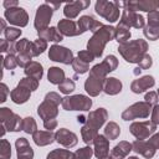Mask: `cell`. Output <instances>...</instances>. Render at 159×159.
<instances>
[{"instance_id":"cell-40","label":"cell","mask_w":159,"mask_h":159,"mask_svg":"<svg viewBox=\"0 0 159 159\" xmlns=\"http://www.w3.org/2000/svg\"><path fill=\"white\" fill-rule=\"evenodd\" d=\"M75 88H76V84H75L73 80H71V78H66L61 84H58V89H60V92L63 93V94H70V93H72V92L75 91Z\"/></svg>"},{"instance_id":"cell-24","label":"cell","mask_w":159,"mask_h":159,"mask_svg":"<svg viewBox=\"0 0 159 159\" xmlns=\"http://www.w3.org/2000/svg\"><path fill=\"white\" fill-rule=\"evenodd\" d=\"M17 159H32L34 158V150L30 147L26 138H17L15 142Z\"/></svg>"},{"instance_id":"cell-29","label":"cell","mask_w":159,"mask_h":159,"mask_svg":"<svg viewBox=\"0 0 159 159\" xmlns=\"http://www.w3.org/2000/svg\"><path fill=\"white\" fill-rule=\"evenodd\" d=\"M39 37L43 39L46 41H52V42H61L63 40V36L60 34L57 27H47L46 30L39 31Z\"/></svg>"},{"instance_id":"cell-9","label":"cell","mask_w":159,"mask_h":159,"mask_svg":"<svg viewBox=\"0 0 159 159\" xmlns=\"http://www.w3.org/2000/svg\"><path fill=\"white\" fill-rule=\"evenodd\" d=\"M53 11H55V9L51 6L50 2H45L37 7L36 14H35V21H34V26L37 30V32L46 30L48 27V24L51 21Z\"/></svg>"},{"instance_id":"cell-57","label":"cell","mask_w":159,"mask_h":159,"mask_svg":"<svg viewBox=\"0 0 159 159\" xmlns=\"http://www.w3.org/2000/svg\"><path fill=\"white\" fill-rule=\"evenodd\" d=\"M140 72H142V70H140L139 67H135V68H134V75H135V76H138Z\"/></svg>"},{"instance_id":"cell-56","label":"cell","mask_w":159,"mask_h":159,"mask_svg":"<svg viewBox=\"0 0 159 159\" xmlns=\"http://www.w3.org/2000/svg\"><path fill=\"white\" fill-rule=\"evenodd\" d=\"M77 122L84 124V123H86V117H84V116H78V117H77Z\"/></svg>"},{"instance_id":"cell-19","label":"cell","mask_w":159,"mask_h":159,"mask_svg":"<svg viewBox=\"0 0 159 159\" xmlns=\"http://www.w3.org/2000/svg\"><path fill=\"white\" fill-rule=\"evenodd\" d=\"M77 26H78L80 35H82L86 31L96 32L98 29H101L103 26V24L99 22V21H97V20H94L89 15H83V16L80 17V20H77Z\"/></svg>"},{"instance_id":"cell-3","label":"cell","mask_w":159,"mask_h":159,"mask_svg":"<svg viewBox=\"0 0 159 159\" xmlns=\"http://www.w3.org/2000/svg\"><path fill=\"white\" fill-rule=\"evenodd\" d=\"M147 50H148V43L145 40L142 39L128 41L118 46V52L129 63H138L147 53Z\"/></svg>"},{"instance_id":"cell-13","label":"cell","mask_w":159,"mask_h":159,"mask_svg":"<svg viewBox=\"0 0 159 159\" xmlns=\"http://www.w3.org/2000/svg\"><path fill=\"white\" fill-rule=\"evenodd\" d=\"M48 58L55 62H61L63 65H70L73 61V52L63 46L52 45L48 50Z\"/></svg>"},{"instance_id":"cell-54","label":"cell","mask_w":159,"mask_h":159,"mask_svg":"<svg viewBox=\"0 0 159 159\" xmlns=\"http://www.w3.org/2000/svg\"><path fill=\"white\" fill-rule=\"evenodd\" d=\"M0 43H1V47H0V51H1V52L9 51V46H10V42H9V41H6L5 39H1V40H0Z\"/></svg>"},{"instance_id":"cell-36","label":"cell","mask_w":159,"mask_h":159,"mask_svg":"<svg viewBox=\"0 0 159 159\" xmlns=\"http://www.w3.org/2000/svg\"><path fill=\"white\" fill-rule=\"evenodd\" d=\"M22 130L27 134H34L37 130V124L32 117H26L22 119Z\"/></svg>"},{"instance_id":"cell-6","label":"cell","mask_w":159,"mask_h":159,"mask_svg":"<svg viewBox=\"0 0 159 159\" xmlns=\"http://www.w3.org/2000/svg\"><path fill=\"white\" fill-rule=\"evenodd\" d=\"M96 12L106 19L109 22H116L119 19V6L118 1H106V0H98L94 5Z\"/></svg>"},{"instance_id":"cell-41","label":"cell","mask_w":159,"mask_h":159,"mask_svg":"<svg viewBox=\"0 0 159 159\" xmlns=\"http://www.w3.org/2000/svg\"><path fill=\"white\" fill-rule=\"evenodd\" d=\"M11 157V145L10 142L6 139L0 140V158L1 159H10Z\"/></svg>"},{"instance_id":"cell-33","label":"cell","mask_w":159,"mask_h":159,"mask_svg":"<svg viewBox=\"0 0 159 159\" xmlns=\"http://www.w3.org/2000/svg\"><path fill=\"white\" fill-rule=\"evenodd\" d=\"M120 134V128L116 122H109L107 123V125L104 127V137L109 140L112 139H117Z\"/></svg>"},{"instance_id":"cell-12","label":"cell","mask_w":159,"mask_h":159,"mask_svg":"<svg viewBox=\"0 0 159 159\" xmlns=\"http://www.w3.org/2000/svg\"><path fill=\"white\" fill-rule=\"evenodd\" d=\"M4 16H5V19L7 20L9 24L15 25V26H19V27H24L29 22V15H27V12L25 11L24 7H20V6H16V7H11V9L5 10Z\"/></svg>"},{"instance_id":"cell-34","label":"cell","mask_w":159,"mask_h":159,"mask_svg":"<svg viewBox=\"0 0 159 159\" xmlns=\"http://www.w3.org/2000/svg\"><path fill=\"white\" fill-rule=\"evenodd\" d=\"M46 159H73V153L67 149H55L47 154Z\"/></svg>"},{"instance_id":"cell-59","label":"cell","mask_w":159,"mask_h":159,"mask_svg":"<svg viewBox=\"0 0 159 159\" xmlns=\"http://www.w3.org/2000/svg\"><path fill=\"white\" fill-rule=\"evenodd\" d=\"M128 159H139V158H138V157H129Z\"/></svg>"},{"instance_id":"cell-48","label":"cell","mask_w":159,"mask_h":159,"mask_svg":"<svg viewBox=\"0 0 159 159\" xmlns=\"http://www.w3.org/2000/svg\"><path fill=\"white\" fill-rule=\"evenodd\" d=\"M144 99H145V102H148L149 104H152V106H155V104H158V101H159V96H158V93H157V92H153V91H150V92H148V93L145 94Z\"/></svg>"},{"instance_id":"cell-46","label":"cell","mask_w":159,"mask_h":159,"mask_svg":"<svg viewBox=\"0 0 159 159\" xmlns=\"http://www.w3.org/2000/svg\"><path fill=\"white\" fill-rule=\"evenodd\" d=\"M152 65H153V60H152V56L148 53H145L143 58L138 62V67L140 70H148L149 67H152Z\"/></svg>"},{"instance_id":"cell-55","label":"cell","mask_w":159,"mask_h":159,"mask_svg":"<svg viewBox=\"0 0 159 159\" xmlns=\"http://www.w3.org/2000/svg\"><path fill=\"white\" fill-rule=\"evenodd\" d=\"M0 25H1V31L4 32V31L7 29V27H6V24H5V20H4V19H0Z\"/></svg>"},{"instance_id":"cell-35","label":"cell","mask_w":159,"mask_h":159,"mask_svg":"<svg viewBox=\"0 0 159 159\" xmlns=\"http://www.w3.org/2000/svg\"><path fill=\"white\" fill-rule=\"evenodd\" d=\"M71 65H72V68H73V71H75V73L77 76L78 75H83V73H86V72L89 71V63L83 62L78 57L77 58H73V61H72Z\"/></svg>"},{"instance_id":"cell-27","label":"cell","mask_w":159,"mask_h":159,"mask_svg":"<svg viewBox=\"0 0 159 159\" xmlns=\"http://www.w3.org/2000/svg\"><path fill=\"white\" fill-rule=\"evenodd\" d=\"M130 150H133L132 148V144L127 140H122L119 142L111 152V158L112 159H124L129 153Z\"/></svg>"},{"instance_id":"cell-58","label":"cell","mask_w":159,"mask_h":159,"mask_svg":"<svg viewBox=\"0 0 159 159\" xmlns=\"http://www.w3.org/2000/svg\"><path fill=\"white\" fill-rule=\"evenodd\" d=\"M99 159H112V158H111V155H107V157H104V158H99Z\"/></svg>"},{"instance_id":"cell-51","label":"cell","mask_w":159,"mask_h":159,"mask_svg":"<svg viewBox=\"0 0 159 159\" xmlns=\"http://www.w3.org/2000/svg\"><path fill=\"white\" fill-rule=\"evenodd\" d=\"M43 127L47 129V130H51L55 129L57 127V120L56 119H47V120H43Z\"/></svg>"},{"instance_id":"cell-42","label":"cell","mask_w":159,"mask_h":159,"mask_svg":"<svg viewBox=\"0 0 159 159\" xmlns=\"http://www.w3.org/2000/svg\"><path fill=\"white\" fill-rule=\"evenodd\" d=\"M143 34L144 36L150 40V41H155L159 39V27H153V26H144L143 29Z\"/></svg>"},{"instance_id":"cell-43","label":"cell","mask_w":159,"mask_h":159,"mask_svg":"<svg viewBox=\"0 0 159 159\" xmlns=\"http://www.w3.org/2000/svg\"><path fill=\"white\" fill-rule=\"evenodd\" d=\"M2 66H4L6 70H14L15 67H17L19 63H17V57H16V55L9 53L6 57H4V58H2Z\"/></svg>"},{"instance_id":"cell-32","label":"cell","mask_w":159,"mask_h":159,"mask_svg":"<svg viewBox=\"0 0 159 159\" xmlns=\"http://www.w3.org/2000/svg\"><path fill=\"white\" fill-rule=\"evenodd\" d=\"M129 29L130 27H128L127 25H124L122 22H119L116 26V36H114V39H116V41L119 45L128 42V40L130 39V31H129Z\"/></svg>"},{"instance_id":"cell-26","label":"cell","mask_w":159,"mask_h":159,"mask_svg":"<svg viewBox=\"0 0 159 159\" xmlns=\"http://www.w3.org/2000/svg\"><path fill=\"white\" fill-rule=\"evenodd\" d=\"M32 139H34L35 144L39 147H45V145L52 144L56 140L55 133L51 130H36L32 134Z\"/></svg>"},{"instance_id":"cell-49","label":"cell","mask_w":159,"mask_h":159,"mask_svg":"<svg viewBox=\"0 0 159 159\" xmlns=\"http://www.w3.org/2000/svg\"><path fill=\"white\" fill-rule=\"evenodd\" d=\"M154 124H159V104L153 106L152 108V119H150Z\"/></svg>"},{"instance_id":"cell-15","label":"cell","mask_w":159,"mask_h":159,"mask_svg":"<svg viewBox=\"0 0 159 159\" xmlns=\"http://www.w3.org/2000/svg\"><path fill=\"white\" fill-rule=\"evenodd\" d=\"M117 67H118V60H117V57L114 55H108L101 63L94 65L89 71H93V72H96V73L106 77L109 72L114 71Z\"/></svg>"},{"instance_id":"cell-39","label":"cell","mask_w":159,"mask_h":159,"mask_svg":"<svg viewBox=\"0 0 159 159\" xmlns=\"http://www.w3.org/2000/svg\"><path fill=\"white\" fill-rule=\"evenodd\" d=\"M47 48V41L43 39H37L32 42V50H34V57L43 53V51Z\"/></svg>"},{"instance_id":"cell-44","label":"cell","mask_w":159,"mask_h":159,"mask_svg":"<svg viewBox=\"0 0 159 159\" xmlns=\"http://www.w3.org/2000/svg\"><path fill=\"white\" fill-rule=\"evenodd\" d=\"M19 83L22 84V86H25V87H27L31 92L32 91H36L37 87H39V81L36 78H32V77H24V78L20 80Z\"/></svg>"},{"instance_id":"cell-1","label":"cell","mask_w":159,"mask_h":159,"mask_svg":"<svg viewBox=\"0 0 159 159\" xmlns=\"http://www.w3.org/2000/svg\"><path fill=\"white\" fill-rule=\"evenodd\" d=\"M108 119V112L104 108H98L96 111L89 112L86 117V123L81 128V135L83 142L87 145L93 144L94 138L98 135V129L106 123Z\"/></svg>"},{"instance_id":"cell-5","label":"cell","mask_w":159,"mask_h":159,"mask_svg":"<svg viewBox=\"0 0 159 159\" xmlns=\"http://www.w3.org/2000/svg\"><path fill=\"white\" fill-rule=\"evenodd\" d=\"M92 99L84 94L66 96L62 98V108L65 111H89Z\"/></svg>"},{"instance_id":"cell-52","label":"cell","mask_w":159,"mask_h":159,"mask_svg":"<svg viewBox=\"0 0 159 159\" xmlns=\"http://www.w3.org/2000/svg\"><path fill=\"white\" fill-rule=\"evenodd\" d=\"M149 140H150V143L154 145L155 149H159V133H155L154 135H152V137L149 138Z\"/></svg>"},{"instance_id":"cell-8","label":"cell","mask_w":159,"mask_h":159,"mask_svg":"<svg viewBox=\"0 0 159 159\" xmlns=\"http://www.w3.org/2000/svg\"><path fill=\"white\" fill-rule=\"evenodd\" d=\"M152 104L148 102H137L132 106H129L124 112L122 113V119L123 120H132L135 118H147L149 113H152Z\"/></svg>"},{"instance_id":"cell-16","label":"cell","mask_w":159,"mask_h":159,"mask_svg":"<svg viewBox=\"0 0 159 159\" xmlns=\"http://www.w3.org/2000/svg\"><path fill=\"white\" fill-rule=\"evenodd\" d=\"M119 22L127 25L128 27H135V29H144V26H145L144 17L140 14H138L135 11H129L125 9H123Z\"/></svg>"},{"instance_id":"cell-21","label":"cell","mask_w":159,"mask_h":159,"mask_svg":"<svg viewBox=\"0 0 159 159\" xmlns=\"http://www.w3.org/2000/svg\"><path fill=\"white\" fill-rule=\"evenodd\" d=\"M154 84H155L154 77L150 76V75H147V76H143V77H139V78L134 80L130 84V89H132L133 93L139 94V93H143L147 89L152 88Z\"/></svg>"},{"instance_id":"cell-37","label":"cell","mask_w":159,"mask_h":159,"mask_svg":"<svg viewBox=\"0 0 159 159\" xmlns=\"http://www.w3.org/2000/svg\"><path fill=\"white\" fill-rule=\"evenodd\" d=\"M94 154L93 149L91 148V145L80 148L78 150H76L73 153V159H91V157Z\"/></svg>"},{"instance_id":"cell-60","label":"cell","mask_w":159,"mask_h":159,"mask_svg":"<svg viewBox=\"0 0 159 159\" xmlns=\"http://www.w3.org/2000/svg\"><path fill=\"white\" fill-rule=\"evenodd\" d=\"M157 93H158V96H159V89H158V92H157Z\"/></svg>"},{"instance_id":"cell-11","label":"cell","mask_w":159,"mask_h":159,"mask_svg":"<svg viewBox=\"0 0 159 159\" xmlns=\"http://www.w3.org/2000/svg\"><path fill=\"white\" fill-rule=\"evenodd\" d=\"M107 77H103L93 71H89V76L87 77L86 82H84V89L86 92L91 96V97H96L98 96L102 91H103V86L106 82Z\"/></svg>"},{"instance_id":"cell-28","label":"cell","mask_w":159,"mask_h":159,"mask_svg":"<svg viewBox=\"0 0 159 159\" xmlns=\"http://www.w3.org/2000/svg\"><path fill=\"white\" fill-rule=\"evenodd\" d=\"M120 91H122V82L118 78H116V77L106 78V82L103 86V92L106 94L114 96V94H118Z\"/></svg>"},{"instance_id":"cell-50","label":"cell","mask_w":159,"mask_h":159,"mask_svg":"<svg viewBox=\"0 0 159 159\" xmlns=\"http://www.w3.org/2000/svg\"><path fill=\"white\" fill-rule=\"evenodd\" d=\"M0 92H1L0 102H1V103H4V102L6 101L7 94H9V88H7V86H6L5 83H1V84H0Z\"/></svg>"},{"instance_id":"cell-2","label":"cell","mask_w":159,"mask_h":159,"mask_svg":"<svg viewBox=\"0 0 159 159\" xmlns=\"http://www.w3.org/2000/svg\"><path fill=\"white\" fill-rule=\"evenodd\" d=\"M116 36V27L111 25H103L96 32H93L92 37L87 42V50L93 53L94 57H101L106 45L112 41Z\"/></svg>"},{"instance_id":"cell-38","label":"cell","mask_w":159,"mask_h":159,"mask_svg":"<svg viewBox=\"0 0 159 159\" xmlns=\"http://www.w3.org/2000/svg\"><path fill=\"white\" fill-rule=\"evenodd\" d=\"M21 35V30L17 29V27H7L5 31H4V36H5V40L9 41L10 43L11 42H16V40L20 37Z\"/></svg>"},{"instance_id":"cell-47","label":"cell","mask_w":159,"mask_h":159,"mask_svg":"<svg viewBox=\"0 0 159 159\" xmlns=\"http://www.w3.org/2000/svg\"><path fill=\"white\" fill-rule=\"evenodd\" d=\"M77 57H78L80 60H82L83 62H86V63H89V62H92V61L96 58V57L93 56V53H92V52H89L88 50H82V51H78Z\"/></svg>"},{"instance_id":"cell-31","label":"cell","mask_w":159,"mask_h":159,"mask_svg":"<svg viewBox=\"0 0 159 159\" xmlns=\"http://www.w3.org/2000/svg\"><path fill=\"white\" fill-rule=\"evenodd\" d=\"M47 80L52 84H61L66 80L65 71L60 67H50L47 72Z\"/></svg>"},{"instance_id":"cell-14","label":"cell","mask_w":159,"mask_h":159,"mask_svg":"<svg viewBox=\"0 0 159 159\" xmlns=\"http://www.w3.org/2000/svg\"><path fill=\"white\" fill-rule=\"evenodd\" d=\"M122 6L125 10L129 11H154L157 9H159V1L155 0H139V1H122Z\"/></svg>"},{"instance_id":"cell-17","label":"cell","mask_w":159,"mask_h":159,"mask_svg":"<svg viewBox=\"0 0 159 159\" xmlns=\"http://www.w3.org/2000/svg\"><path fill=\"white\" fill-rule=\"evenodd\" d=\"M89 4H91V1H88V0H78V1L67 2L63 7V14L67 19L72 20V19L77 17L82 10L87 9L89 6Z\"/></svg>"},{"instance_id":"cell-30","label":"cell","mask_w":159,"mask_h":159,"mask_svg":"<svg viewBox=\"0 0 159 159\" xmlns=\"http://www.w3.org/2000/svg\"><path fill=\"white\" fill-rule=\"evenodd\" d=\"M25 75L26 77H32V78H36L37 81H40L42 78V75H43V70H42V65L40 62H36V61H32L30 62L26 67H25Z\"/></svg>"},{"instance_id":"cell-10","label":"cell","mask_w":159,"mask_h":159,"mask_svg":"<svg viewBox=\"0 0 159 159\" xmlns=\"http://www.w3.org/2000/svg\"><path fill=\"white\" fill-rule=\"evenodd\" d=\"M155 130H157V124H154L152 120L133 122L129 127L130 134H133L138 140L148 139Z\"/></svg>"},{"instance_id":"cell-53","label":"cell","mask_w":159,"mask_h":159,"mask_svg":"<svg viewBox=\"0 0 159 159\" xmlns=\"http://www.w3.org/2000/svg\"><path fill=\"white\" fill-rule=\"evenodd\" d=\"M2 5H4V7L7 10V9H11V7H16V6H19V2L17 1H9V0H5L4 2H2Z\"/></svg>"},{"instance_id":"cell-45","label":"cell","mask_w":159,"mask_h":159,"mask_svg":"<svg viewBox=\"0 0 159 159\" xmlns=\"http://www.w3.org/2000/svg\"><path fill=\"white\" fill-rule=\"evenodd\" d=\"M148 26L159 27V10L148 12Z\"/></svg>"},{"instance_id":"cell-7","label":"cell","mask_w":159,"mask_h":159,"mask_svg":"<svg viewBox=\"0 0 159 159\" xmlns=\"http://www.w3.org/2000/svg\"><path fill=\"white\" fill-rule=\"evenodd\" d=\"M0 124L9 132L22 130V119L7 107L0 108Z\"/></svg>"},{"instance_id":"cell-23","label":"cell","mask_w":159,"mask_h":159,"mask_svg":"<svg viewBox=\"0 0 159 159\" xmlns=\"http://www.w3.org/2000/svg\"><path fill=\"white\" fill-rule=\"evenodd\" d=\"M57 30L60 31V34L62 36H78L80 31H78V26L77 22H75L73 20L70 19H62L58 21L57 24Z\"/></svg>"},{"instance_id":"cell-25","label":"cell","mask_w":159,"mask_h":159,"mask_svg":"<svg viewBox=\"0 0 159 159\" xmlns=\"http://www.w3.org/2000/svg\"><path fill=\"white\" fill-rule=\"evenodd\" d=\"M30 96H31V91L22 86V84H17L11 92H10V97H11V101L16 104H22L25 102H27L30 99Z\"/></svg>"},{"instance_id":"cell-22","label":"cell","mask_w":159,"mask_h":159,"mask_svg":"<svg viewBox=\"0 0 159 159\" xmlns=\"http://www.w3.org/2000/svg\"><path fill=\"white\" fill-rule=\"evenodd\" d=\"M93 145H94V155L97 157V159L99 158H104L108 155L109 153V139H107L104 137V134H98L94 140H93Z\"/></svg>"},{"instance_id":"cell-4","label":"cell","mask_w":159,"mask_h":159,"mask_svg":"<svg viewBox=\"0 0 159 159\" xmlns=\"http://www.w3.org/2000/svg\"><path fill=\"white\" fill-rule=\"evenodd\" d=\"M62 104V98L56 92H48L43 102L37 107V114L41 119H56L58 116V106Z\"/></svg>"},{"instance_id":"cell-18","label":"cell","mask_w":159,"mask_h":159,"mask_svg":"<svg viewBox=\"0 0 159 159\" xmlns=\"http://www.w3.org/2000/svg\"><path fill=\"white\" fill-rule=\"evenodd\" d=\"M55 138H56V142L58 144L63 145L65 148H72V147H75L78 143L77 135L73 132H71V130H68L66 128L58 129L55 133Z\"/></svg>"},{"instance_id":"cell-20","label":"cell","mask_w":159,"mask_h":159,"mask_svg":"<svg viewBox=\"0 0 159 159\" xmlns=\"http://www.w3.org/2000/svg\"><path fill=\"white\" fill-rule=\"evenodd\" d=\"M132 148L137 154H140L147 159L153 158L157 152V149L154 148V145L150 143L149 139L148 140H138L137 139L132 143Z\"/></svg>"}]
</instances>
